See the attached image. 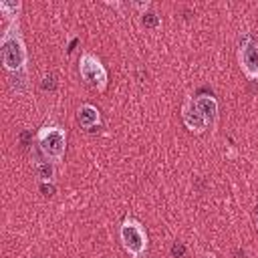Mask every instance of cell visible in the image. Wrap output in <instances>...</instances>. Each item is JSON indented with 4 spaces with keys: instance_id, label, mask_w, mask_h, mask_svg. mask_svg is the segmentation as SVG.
Here are the masks:
<instances>
[{
    "instance_id": "cell-1",
    "label": "cell",
    "mask_w": 258,
    "mask_h": 258,
    "mask_svg": "<svg viewBox=\"0 0 258 258\" xmlns=\"http://www.w3.org/2000/svg\"><path fill=\"white\" fill-rule=\"evenodd\" d=\"M0 54H2V64L8 73H20L26 71L28 62V52L20 34L18 20H10L6 30L2 32L0 38Z\"/></svg>"
},
{
    "instance_id": "cell-2",
    "label": "cell",
    "mask_w": 258,
    "mask_h": 258,
    "mask_svg": "<svg viewBox=\"0 0 258 258\" xmlns=\"http://www.w3.org/2000/svg\"><path fill=\"white\" fill-rule=\"evenodd\" d=\"M36 141H38V149H40L42 157L50 159L52 163H58L64 157V151H67V131L62 127H58V125H44L38 131Z\"/></svg>"
},
{
    "instance_id": "cell-3",
    "label": "cell",
    "mask_w": 258,
    "mask_h": 258,
    "mask_svg": "<svg viewBox=\"0 0 258 258\" xmlns=\"http://www.w3.org/2000/svg\"><path fill=\"white\" fill-rule=\"evenodd\" d=\"M119 238L123 248L133 256V258H143L147 254V232L141 222L135 218H125L119 228Z\"/></svg>"
},
{
    "instance_id": "cell-4",
    "label": "cell",
    "mask_w": 258,
    "mask_h": 258,
    "mask_svg": "<svg viewBox=\"0 0 258 258\" xmlns=\"http://www.w3.org/2000/svg\"><path fill=\"white\" fill-rule=\"evenodd\" d=\"M79 73L97 91L103 93L107 89V71H105L103 62L99 60V56H95L93 52H83L81 54V58H79Z\"/></svg>"
},
{
    "instance_id": "cell-5",
    "label": "cell",
    "mask_w": 258,
    "mask_h": 258,
    "mask_svg": "<svg viewBox=\"0 0 258 258\" xmlns=\"http://www.w3.org/2000/svg\"><path fill=\"white\" fill-rule=\"evenodd\" d=\"M238 62H240V69L244 71V75L258 83V42L250 36V34H244L240 38V44H238Z\"/></svg>"
},
{
    "instance_id": "cell-6",
    "label": "cell",
    "mask_w": 258,
    "mask_h": 258,
    "mask_svg": "<svg viewBox=\"0 0 258 258\" xmlns=\"http://www.w3.org/2000/svg\"><path fill=\"white\" fill-rule=\"evenodd\" d=\"M181 117H183V123H185V127L191 131V133H204L206 129H208V121H206V117L198 111V107H196V103H194V99H187L185 101V105L181 107Z\"/></svg>"
},
{
    "instance_id": "cell-7",
    "label": "cell",
    "mask_w": 258,
    "mask_h": 258,
    "mask_svg": "<svg viewBox=\"0 0 258 258\" xmlns=\"http://www.w3.org/2000/svg\"><path fill=\"white\" fill-rule=\"evenodd\" d=\"M194 103H196L198 111L206 117V121H208L210 125H214L216 119H218V101H216L212 95H198V97L194 99Z\"/></svg>"
},
{
    "instance_id": "cell-8",
    "label": "cell",
    "mask_w": 258,
    "mask_h": 258,
    "mask_svg": "<svg viewBox=\"0 0 258 258\" xmlns=\"http://www.w3.org/2000/svg\"><path fill=\"white\" fill-rule=\"evenodd\" d=\"M77 119H79V123H81L83 129H93V127L101 125V113H99V109L93 107V105H89V103H85V105L79 107Z\"/></svg>"
},
{
    "instance_id": "cell-9",
    "label": "cell",
    "mask_w": 258,
    "mask_h": 258,
    "mask_svg": "<svg viewBox=\"0 0 258 258\" xmlns=\"http://www.w3.org/2000/svg\"><path fill=\"white\" fill-rule=\"evenodd\" d=\"M34 171H36V175L40 177V181H48V183H50V181L54 179V175H56L54 163H52L50 159H46V157L34 161Z\"/></svg>"
},
{
    "instance_id": "cell-10",
    "label": "cell",
    "mask_w": 258,
    "mask_h": 258,
    "mask_svg": "<svg viewBox=\"0 0 258 258\" xmlns=\"http://www.w3.org/2000/svg\"><path fill=\"white\" fill-rule=\"evenodd\" d=\"M10 87H12V91H16V93H24V91L28 89V77H26V71L12 73V75H10Z\"/></svg>"
},
{
    "instance_id": "cell-11",
    "label": "cell",
    "mask_w": 258,
    "mask_h": 258,
    "mask_svg": "<svg viewBox=\"0 0 258 258\" xmlns=\"http://www.w3.org/2000/svg\"><path fill=\"white\" fill-rule=\"evenodd\" d=\"M0 10L4 12V16H8V20H16V16L20 12V2L18 0H0Z\"/></svg>"
},
{
    "instance_id": "cell-12",
    "label": "cell",
    "mask_w": 258,
    "mask_h": 258,
    "mask_svg": "<svg viewBox=\"0 0 258 258\" xmlns=\"http://www.w3.org/2000/svg\"><path fill=\"white\" fill-rule=\"evenodd\" d=\"M141 24L145 28H157L159 26V16L155 12H143L141 14Z\"/></svg>"
},
{
    "instance_id": "cell-13",
    "label": "cell",
    "mask_w": 258,
    "mask_h": 258,
    "mask_svg": "<svg viewBox=\"0 0 258 258\" xmlns=\"http://www.w3.org/2000/svg\"><path fill=\"white\" fill-rule=\"evenodd\" d=\"M40 191H42L44 196H48V198H50V196H54V191H56V189H54V185H52V183H48V181H40Z\"/></svg>"
},
{
    "instance_id": "cell-14",
    "label": "cell",
    "mask_w": 258,
    "mask_h": 258,
    "mask_svg": "<svg viewBox=\"0 0 258 258\" xmlns=\"http://www.w3.org/2000/svg\"><path fill=\"white\" fill-rule=\"evenodd\" d=\"M183 254H185V246H183L181 242H175V244L171 246V256L177 258V256H183Z\"/></svg>"
},
{
    "instance_id": "cell-15",
    "label": "cell",
    "mask_w": 258,
    "mask_h": 258,
    "mask_svg": "<svg viewBox=\"0 0 258 258\" xmlns=\"http://www.w3.org/2000/svg\"><path fill=\"white\" fill-rule=\"evenodd\" d=\"M42 87H44V89H54V79H52V77H46L44 83H42Z\"/></svg>"
},
{
    "instance_id": "cell-16",
    "label": "cell",
    "mask_w": 258,
    "mask_h": 258,
    "mask_svg": "<svg viewBox=\"0 0 258 258\" xmlns=\"http://www.w3.org/2000/svg\"><path fill=\"white\" fill-rule=\"evenodd\" d=\"M133 8H137V10H147V6H149V2H135V4H131Z\"/></svg>"
},
{
    "instance_id": "cell-17",
    "label": "cell",
    "mask_w": 258,
    "mask_h": 258,
    "mask_svg": "<svg viewBox=\"0 0 258 258\" xmlns=\"http://www.w3.org/2000/svg\"><path fill=\"white\" fill-rule=\"evenodd\" d=\"M202 258H216V256H214V254H204Z\"/></svg>"
},
{
    "instance_id": "cell-18",
    "label": "cell",
    "mask_w": 258,
    "mask_h": 258,
    "mask_svg": "<svg viewBox=\"0 0 258 258\" xmlns=\"http://www.w3.org/2000/svg\"><path fill=\"white\" fill-rule=\"evenodd\" d=\"M256 228H258V218H256Z\"/></svg>"
}]
</instances>
